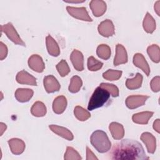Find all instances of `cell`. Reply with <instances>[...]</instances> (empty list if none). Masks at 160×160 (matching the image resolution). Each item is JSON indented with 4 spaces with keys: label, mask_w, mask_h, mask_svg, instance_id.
Listing matches in <instances>:
<instances>
[{
    "label": "cell",
    "mask_w": 160,
    "mask_h": 160,
    "mask_svg": "<svg viewBox=\"0 0 160 160\" xmlns=\"http://www.w3.org/2000/svg\"><path fill=\"white\" fill-rule=\"evenodd\" d=\"M96 53L98 56L101 59L107 60L111 56V48L107 44H100L97 48Z\"/></svg>",
    "instance_id": "obj_27"
},
{
    "label": "cell",
    "mask_w": 160,
    "mask_h": 160,
    "mask_svg": "<svg viewBox=\"0 0 160 160\" xmlns=\"http://www.w3.org/2000/svg\"><path fill=\"white\" fill-rule=\"evenodd\" d=\"M154 11L158 16H160V1H158L154 4Z\"/></svg>",
    "instance_id": "obj_39"
},
{
    "label": "cell",
    "mask_w": 160,
    "mask_h": 160,
    "mask_svg": "<svg viewBox=\"0 0 160 160\" xmlns=\"http://www.w3.org/2000/svg\"><path fill=\"white\" fill-rule=\"evenodd\" d=\"M99 86L104 89H106L112 97H118L119 96V89L118 88L112 84L109 83H101Z\"/></svg>",
    "instance_id": "obj_34"
},
{
    "label": "cell",
    "mask_w": 160,
    "mask_h": 160,
    "mask_svg": "<svg viewBox=\"0 0 160 160\" xmlns=\"http://www.w3.org/2000/svg\"><path fill=\"white\" fill-rule=\"evenodd\" d=\"M149 98V97L148 96L142 95L129 96L126 99V105L129 109H136L138 107L143 106Z\"/></svg>",
    "instance_id": "obj_6"
},
{
    "label": "cell",
    "mask_w": 160,
    "mask_h": 160,
    "mask_svg": "<svg viewBox=\"0 0 160 160\" xmlns=\"http://www.w3.org/2000/svg\"><path fill=\"white\" fill-rule=\"evenodd\" d=\"M86 159H98V158L88 146H86Z\"/></svg>",
    "instance_id": "obj_37"
},
{
    "label": "cell",
    "mask_w": 160,
    "mask_h": 160,
    "mask_svg": "<svg viewBox=\"0 0 160 160\" xmlns=\"http://www.w3.org/2000/svg\"><path fill=\"white\" fill-rule=\"evenodd\" d=\"M109 129L112 138L114 139L119 140L124 137V129L123 126L121 124L116 122H112L110 123Z\"/></svg>",
    "instance_id": "obj_21"
},
{
    "label": "cell",
    "mask_w": 160,
    "mask_h": 160,
    "mask_svg": "<svg viewBox=\"0 0 160 160\" xmlns=\"http://www.w3.org/2000/svg\"><path fill=\"white\" fill-rule=\"evenodd\" d=\"M122 73L121 71L108 69L102 74V77L108 81H116L121 77Z\"/></svg>",
    "instance_id": "obj_30"
},
{
    "label": "cell",
    "mask_w": 160,
    "mask_h": 160,
    "mask_svg": "<svg viewBox=\"0 0 160 160\" xmlns=\"http://www.w3.org/2000/svg\"><path fill=\"white\" fill-rule=\"evenodd\" d=\"M142 26L144 31L148 33H152L156 29V21L153 17L148 12H146L144 16Z\"/></svg>",
    "instance_id": "obj_23"
},
{
    "label": "cell",
    "mask_w": 160,
    "mask_h": 160,
    "mask_svg": "<svg viewBox=\"0 0 160 160\" xmlns=\"http://www.w3.org/2000/svg\"><path fill=\"white\" fill-rule=\"evenodd\" d=\"M147 52L150 59L155 63L160 61V50L159 47L157 44H152L147 49Z\"/></svg>",
    "instance_id": "obj_26"
},
{
    "label": "cell",
    "mask_w": 160,
    "mask_h": 160,
    "mask_svg": "<svg viewBox=\"0 0 160 160\" xmlns=\"http://www.w3.org/2000/svg\"><path fill=\"white\" fill-rule=\"evenodd\" d=\"M140 139L145 144L148 152L153 154L156 149V138L151 133L144 132L141 135Z\"/></svg>",
    "instance_id": "obj_9"
},
{
    "label": "cell",
    "mask_w": 160,
    "mask_h": 160,
    "mask_svg": "<svg viewBox=\"0 0 160 160\" xmlns=\"http://www.w3.org/2000/svg\"><path fill=\"white\" fill-rule=\"evenodd\" d=\"M90 8L92 14L96 17H100L106 11V4L102 0H93L89 3Z\"/></svg>",
    "instance_id": "obj_14"
},
{
    "label": "cell",
    "mask_w": 160,
    "mask_h": 160,
    "mask_svg": "<svg viewBox=\"0 0 160 160\" xmlns=\"http://www.w3.org/2000/svg\"><path fill=\"white\" fill-rule=\"evenodd\" d=\"M6 128H7V126L6 124L3 122L0 123V135L1 136H2L4 132L6 130Z\"/></svg>",
    "instance_id": "obj_40"
},
{
    "label": "cell",
    "mask_w": 160,
    "mask_h": 160,
    "mask_svg": "<svg viewBox=\"0 0 160 160\" xmlns=\"http://www.w3.org/2000/svg\"><path fill=\"white\" fill-rule=\"evenodd\" d=\"M34 92L31 89L18 88L15 92L14 96L20 102H26L30 100L32 97Z\"/></svg>",
    "instance_id": "obj_18"
},
{
    "label": "cell",
    "mask_w": 160,
    "mask_h": 160,
    "mask_svg": "<svg viewBox=\"0 0 160 160\" xmlns=\"http://www.w3.org/2000/svg\"><path fill=\"white\" fill-rule=\"evenodd\" d=\"M67 99L64 96H59L56 98L52 103V110L58 114H62L67 106Z\"/></svg>",
    "instance_id": "obj_19"
},
{
    "label": "cell",
    "mask_w": 160,
    "mask_h": 160,
    "mask_svg": "<svg viewBox=\"0 0 160 160\" xmlns=\"http://www.w3.org/2000/svg\"><path fill=\"white\" fill-rule=\"evenodd\" d=\"M11 151L15 155H19L22 154L26 148L24 142L18 138H12L8 141Z\"/></svg>",
    "instance_id": "obj_15"
},
{
    "label": "cell",
    "mask_w": 160,
    "mask_h": 160,
    "mask_svg": "<svg viewBox=\"0 0 160 160\" xmlns=\"http://www.w3.org/2000/svg\"><path fill=\"white\" fill-rule=\"evenodd\" d=\"M154 112L151 111H143L132 115V121L136 124H147L149 119L152 116Z\"/></svg>",
    "instance_id": "obj_22"
},
{
    "label": "cell",
    "mask_w": 160,
    "mask_h": 160,
    "mask_svg": "<svg viewBox=\"0 0 160 160\" xmlns=\"http://www.w3.org/2000/svg\"><path fill=\"white\" fill-rule=\"evenodd\" d=\"M47 109L44 104L41 101L35 102L31 109V114L36 117H42L46 114Z\"/></svg>",
    "instance_id": "obj_24"
},
{
    "label": "cell",
    "mask_w": 160,
    "mask_h": 160,
    "mask_svg": "<svg viewBox=\"0 0 160 160\" xmlns=\"http://www.w3.org/2000/svg\"><path fill=\"white\" fill-rule=\"evenodd\" d=\"M66 9L68 13L74 18L84 21H92V19L89 16L86 8L84 7L75 8L71 6H67Z\"/></svg>",
    "instance_id": "obj_5"
},
{
    "label": "cell",
    "mask_w": 160,
    "mask_h": 160,
    "mask_svg": "<svg viewBox=\"0 0 160 160\" xmlns=\"http://www.w3.org/2000/svg\"><path fill=\"white\" fill-rule=\"evenodd\" d=\"M133 64L138 68H140L146 76L150 74V68L144 56L141 53H136L133 57Z\"/></svg>",
    "instance_id": "obj_16"
},
{
    "label": "cell",
    "mask_w": 160,
    "mask_h": 160,
    "mask_svg": "<svg viewBox=\"0 0 160 160\" xmlns=\"http://www.w3.org/2000/svg\"><path fill=\"white\" fill-rule=\"evenodd\" d=\"M8 48L2 42H0V59L2 61L5 59L8 55Z\"/></svg>",
    "instance_id": "obj_36"
},
{
    "label": "cell",
    "mask_w": 160,
    "mask_h": 160,
    "mask_svg": "<svg viewBox=\"0 0 160 160\" xmlns=\"http://www.w3.org/2000/svg\"><path fill=\"white\" fill-rule=\"evenodd\" d=\"M153 129L158 132H160V120L159 119H157L154 121L153 123Z\"/></svg>",
    "instance_id": "obj_38"
},
{
    "label": "cell",
    "mask_w": 160,
    "mask_h": 160,
    "mask_svg": "<svg viewBox=\"0 0 160 160\" xmlns=\"http://www.w3.org/2000/svg\"><path fill=\"white\" fill-rule=\"evenodd\" d=\"M128 62V54L125 48L120 44H118L116 46V55L114 59V65L118 66L119 64H125Z\"/></svg>",
    "instance_id": "obj_12"
},
{
    "label": "cell",
    "mask_w": 160,
    "mask_h": 160,
    "mask_svg": "<svg viewBox=\"0 0 160 160\" xmlns=\"http://www.w3.org/2000/svg\"><path fill=\"white\" fill-rule=\"evenodd\" d=\"M90 141L92 146L101 153L108 152L111 147V142L107 134L102 130L93 132L90 137Z\"/></svg>",
    "instance_id": "obj_2"
},
{
    "label": "cell",
    "mask_w": 160,
    "mask_h": 160,
    "mask_svg": "<svg viewBox=\"0 0 160 160\" xmlns=\"http://www.w3.org/2000/svg\"><path fill=\"white\" fill-rule=\"evenodd\" d=\"M70 59L76 70L78 71L84 70V57L81 51L74 49L71 54Z\"/></svg>",
    "instance_id": "obj_11"
},
{
    "label": "cell",
    "mask_w": 160,
    "mask_h": 160,
    "mask_svg": "<svg viewBox=\"0 0 160 160\" xmlns=\"http://www.w3.org/2000/svg\"><path fill=\"white\" fill-rule=\"evenodd\" d=\"M74 114L75 117L81 121H86L91 117L90 112L79 106H77L74 108Z\"/></svg>",
    "instance_id": "obj_28"
},
{
    "label": "cell",
    "mask_w": 160,
    "mask_h": 160,
    "mask_svg": "<svg viewBox=\"0 0 160 160\" xmlns=\"http://www.w3.org/2000/svg\"><path fill=\"white\" fill-rule=\"evenodd\" d=\"M43 84L45 90L48 93L58 91L61 86L57 79L52 75H48L44 78Z\"/></svg>",
    "instance_id": "obj_8"
},
{
    "label": "cell",
    "mask_w": 160,
    "mask_h": 160,
    "mask_svg": "<svg viewBox=\"0 0 160 160\" xmlns=\"http://www.w3.org/2000/svg\"><path fill=\"white\" fill-rule=\"evenodd\" d=\"M150 86L153 92H157L160 90V77L159 76L153 78L150 82Z\"/></svg>",
    "instance_id": "obj_35"
},
{
    "label": "cell",
    "mask_w": 160,
    "mask_h": 160,
    "mask_svg": "<svg viewBox=\"0 0 160 160\" xmlns=\"http://www.w3.org/2000/svg\"><path fill=\"white\" fill-rule=\"evenodd\" d=\"M16 79L18 83L21 84H28L31 86L37 85L36 78L24 70L19 71L17 74Z\"/></svg>",
    "instance_id": "obj_13"
},
{
    "label": "cell",
    "mask_w": 160,
    "mask_h": 160,
    "mask_svg": "<svg viewBox=\"0 0 160 160\" xmlns=\"http://www.w3.org/2000/svg\"><path fill=\"white\" fill-rule=\"evenodd\" d=\"M142 76L138 72L136 76L132 79H127L126 81V86L129 89H136L141 86L142 82Z\"/></svg>",
    "instance_id": "obj_25"
},
{
    "label": "cell",
    "mask_w": 160,
    "mask_h": 160,
    "mask_svg": "<svg viewBox=\"0 0 160 160\" xmlns=\"http://www.w3.org/2000/svg\"><path fill=\"white\" fill-rule=\"evenodd\" d=\"M1 32H4L6 34L8 38L14 43L18 45L26 46V44L20 38L19 34L18 33L11 22H8L4 25H1Z\"/></svg>",
    "instance_id": "obj_4"
},
{
    "label": "cell",
    "mask_w": 160,
    "mask_h": 160,
    "mask_svg": "<svg viewBox=\"0 0 160 160\" xmlns=\"http://www.w3.org/2000/svg\"><path fill=\"white\" fill-rule=\"evenodd\" d=\"M56 69L61 77L67 76L70 72V68L68 64L64 59H62L57 65Z\"/></svg>",
    "instance_id": "obj_33"
},
{
    "label": "cell",
    "mask_w": 160,
    "mask_h": 160,
    "mask_svg": "<svg viewBox=\"0 0 160 160\" xmlns=\"http://www.w3.org/2000/svg\"><path fill=\"white\" fill-rule=\"evenodd\" d=\"M88 68L91 71H96L101 69L103 66V63L98 59H95L93 56H90L88 59L87 63Z\"/></svg>",
    "instance_id": "obj_31"
},
{
    "label": "cell",
    "mask_w": 160,
    "mask_h": 160,
    "mask_svg": "<svg viewBox=\"0 0 160 160\" xmlns=\"http://www.w3.org/2000/svg\"><path fill=\"white\" fill-rule=\"evenodd\" d=\"M99 33L106 38L112 36L115 33L114 26L110 19H106L102 21L98 27Z\"/></svg>",
    "instance_id": "obj_7"
},
{
    "label": "cell",
    "mask_w": 160,
    "mask_h": 160,
    "mask_svg": "<svg viewBox=\"0 0 160 160\" xmlns=\"http://www.w3.org/2000/svg\"><path fill=\"white\" fill-rule=\"evenodd\" d=\"M66 2H68V3H81V2H83L85 1H64Z\"/></svg>",
    "instance_id": "obj_41"
},
{
    "label": "cell",
    "mask_w": 160,
    "mask_h": 160,
    "mask_svg": "<svg viewBox=\"0 0 160 160\" xmlns=\"http://www.w3.org/2000/svg\"><path fill=\"white\" fill-rule=\"evenodd\" d=\"M109 97L110 94L106 89L100 86L96 88L89 99L88 109L92 111L94 109L102 107L108 101Z\"/></svg>",
    "instance_id": "obj_3"
},
{
    "label": "cell",
    "mask_w": 160,
    "mask_h": 160,
    "mask_svg": "<svg viewBox=\"0 0 160 160\" xmlns=\"http://www.w3.org/2000/svg\"><path fill=\"white\" fill-rule=\"evenodd\" d=\"M46 48L47 50L48 51V53L54 57L58 56L60 54V49L59 47L56 42V41L54 39V38L48 35L46 38Z\"/></svg>",
    "instance_id": "obj_20"
},
{
    "label": "cell",
    "mask_w": 160,
    "mask_h": 160,
    "mask_svg": "<svg viewBox=\"0 0 160 160\" xmlns=\"http://www.w3.org/2000/svg\"><path fill=\"white\" fill-rule=\"evenodd\" d=\"M49 128L55 134L68 141H72L74 138L72 133L68 129L64 127L59 126L55 124H51L49 126Z\"/></svg>",
    "instance_id": "obj_17"
},
{
    "label": "cell",
    "mask_w": 160,
    "mask_h": 160,
    "mask_svg": "<svg viewBox=\"0 0 160 160\" xmlns=\"http://www.w3.org/2000/svg\"><path fill=\"white\" fill-rule=\"evenodd\" d=\"M29 67L37 72H43L45 65L42 58L38 54H32L28 59Z\"/></svg>",
    "instance_id": "obj_10"
},
{
    "label": "cell",
    "mask_w": 160,
    "mask_h": 160,
    "mask_svg": "<svg viewBox=\"0 0 160 160\" xmlns=\"http://www.w3.org/2000/svg\"><path fill=\"white\" fill-rule=\"evenodd\" d=\"M64 159L65 160H80L82 158L76 149L72 147L68 146L64 154Z\"/></svg>",
    "instance_id": "obj_32"
},
{
    "label": "cell",
    "mask_w": 160,
    "mask_h": 160,
    "mask_svg": "<svg viewBox=\"0 0 160 160\" xmlns=\"http://www.w3.org/2000/svg\"><path fill=\"white\" fill-rule=\"evenodd\" d=\"M111 159H148L141 143L132 139H123L114 145L109 153Z\"/></svg>",
    "instance_id": "obj_1"
},
{
    "label": "cell",
    "mask_w": 160,
    "mask_h": 160,
    "mask_svg": "<svg viewBox=\"0 0 160 160\" xmlns=\"http://www.w3.org/2000/svg\"><path fill=\"white\" fill-rule=\"evenodd\" d=\"M82 85V81L78 76H74L71 79L70 84L69 86V91L72 93L78 92Z\"/></svg>",
    "instance_id": "obj_29"
}]
</instances>
